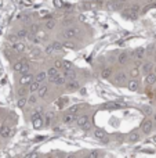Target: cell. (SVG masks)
Returning a JSON list of instances; mask_svg holds the SVG:
<instances>
[{"mask_svg":"<svg viewBox=\"0 0 156 158\" xmlns=\"http://www.w3.org/2000/svg\"><path fill=\"white\" fill-rule=\"evenodd\" d=\"M52 51H55V50H54V47H52V44H47L46 47H44V54H47V56L52 54Z\"/></svg>","mask_w":156,"mask_h":158,"instance_id":"39","label":"cell"},{"mask_svg":"<svg viewBox=\"0 0 156 158\" xmlns=\"http://www.w3.org/2000/svg\"><path fill=\"white\" fill-rule=\"evenodd\" d=\"M44 26H46L47 31H51V29H54V28H55V20H48Z\"/></svg>","mask_w":156,"mask_h":158,"instance_id":"36","label":"cell"},{"mask_svg":"<svg viewBox=\"0 0 156 158\" xmlns=\"http://www.w3.org/2000/svg\"><path fill=\"white\" fill-rule=\"evenodd\" d=\"M28 158H40V155H39L37 153H33V154H31V155H29Z\"/></svg>","mask_w":156,"mask_h":158,"instance_id":"47","label":"cell"},{"mask_svg":"<svg viewBox=\"0 0 156 158\" xmlns=\"http://www.w3.org/2000/svg\"><path fill=\"white\" fill-rule=\"evenodd\" d=\"M93 136L101 143H108V140H109V139H108V135H106V132H105L104 129H99V128L94 129Z\"/></svg>","mask_w":156,"mask_h":158,"instance_id":"2","label":"cell"},{"mask_svg":"<svg viewBox=\"0 0 156 158\" xmlns=\"http://www.w3.org/2000/svg\"><path fill=\"white\" fill-rule=\"evenodd\" d=\"M50 93V86L47 83H43L40 86V89L37 90V96H39V99H46L47 96Z\"/></svg>","mask_w":156,"mask_h":158,"instance_id":"9","label":"cell"},{"mask_svg":"<svg viewBox=\"0 0 156 158\" xmlns=\"http://www.w3.org/2000/svg\"><path fill=\"white\" fill-rule=\"evenodd\" d=\"M58 74H59V69L55 68V67H51V68L47 69V75H48V79L55 78V76H57Z\"/></svg>","mask_w":156,"mask_h":158,"instance_id":"25","label":"cell"},{"mask_svg":"<svg viewBox=\"0 0 156 158\" xmlns=\"http://www.w3.org/2000/svg\"><path fill=\"white\" fill-rule=\"evenodd\" d=\"M52 3H54V6L58 7V8H61V7H62V1H61V0H54Z\"/></svg>","mask_w":156,"mask_h":158,"instance_id":"45","label":"cell"},{"mask_svg":"<svg viewBox=\"0 0 156 158\" xmlns=\"http://www.w3.org/2000/svg\"><path fill=\"white\" fill-rule=\"evenodd\" d=\"M118 63L122 64V65L127 64L129 63V54L127 53H120L119 56H118Z\"/></svg>","mask_w":156,"mask_h":158,"instance_id":"22","label":"cell"},{"mask_svg":"<svg viewBox=\"0 0 156 158\" xmlns=\"http://www.w3.org/2000/svg\"><path fill=\"white\" fill-rule=\"evenodd\" d=\"M76 123H78V126L80 128H84L87 123H89V115H86V114H82V115L76 116Z\"/></svg>","mask_w":156,"mask_h":158,"instance_id":"13","label":"cell"},{"mask_svg":"<svg viewBox=\"0 0 156 158\" xmlns=\"http://www.w3.org/2000/svg\"><path fill=\"white\" fill-rule=\"evenodd\" d=\"M17 105L20 107V108H25L26 105H28V97H18V100H17Z\"/></svg>","mask_w":156,"mask_h":158,"instance_id":"28","label":"cell"},{"mask_svg":"<svg viewBox=\"0 0 156 158\" xmlns=\"http://www.w3.org/2000/svg\"><path fill=\"white\" fill-rule=\"evenodd\" d=\"M26 60H24V58H22V60H20V61H17L15 64H14V65H13V69H14V71H15V72H20V71H21V68H22V65H24V63H25Z\"/></svg>","mask_w":156,"mask_h":158,"instance_id":"33","label":"cell"},{"mask_svg":"<svg viewBox=\"0 0 156 158\" xmlns=\"http://www.w3.org/2000/svg\"><path fill=\"white\" fill-rule=\"evenodd\" d=\"M33 80H35V76H33V75L29 72V74L21 75V78L18 79V85H20V86H26V87H28V86H29V83H31V82H33Z\"/></svg>","mask_w":156,"mask_h":158,"instance_id":"3","label":"cell"},{"mask_svg":"<svg viewBox=\"0 0 156 158\" xmlns=\"http://www.w3.org/2000/svg\"><path fill=\"white\" fill-rule=\"evenodd\" d=\"M130 76L131 78H138L140 76V69H138V67H134V68L130 69Z\"/></svg>","mask_w":156,"mask_h":158,"instance_id":"37","label":"cell"},{"mask_svg":"<svg viewBox=\"0 0 156 158\" xmlns=\"http://www.w3.org/2000/svg\"><path fill=\"white\" fill-rule=\"evenodd\" d=\"M28 93H29V90H28L26 86H20L18 90H17V95H18V97H25Z\"/></svg>","mask_w":156,"mask_h":158,"instance_id":"29","label":"cell"},{"mask_svg":"<svg viewBox=\"0 0 156 158\" xmlns=\"http://www.w3.org/2000/svg\"><path fill=\"white\" fill-rule=\"evenodd\" d=\"M144 57H145V49L144 47L135 49V51L133 53V58H134L135 61H142Z\"/></svg>","mask_w":156,"mask_h":158,"instance_id":"11","label":"cell"},{"mask_svg":"<svg viewBox=\"0 0 156 158\" xmlns=\"http://www.w3.org/2000/svg\"><path fill=\"white\" fill-rule=\"evenodd\" d=\"M116 1H119V3H122V4H123V3H126L127 0H116Z\"/></svg>","mask_w":156,"mask_h":158,"instance_id":"51","label":"cell"},{"mask_svg":"<svg viewBox=\"0 0 156 158\" xmlns=\"http://www.w3.org/2000/svg\"><path fill=\"white\" fill-rule=\"evenodd\" d=\"M99 157H101V150H97V148H95V150L89 151L87 155H86L84 158H99Z\"/></svg>","mask_w":156,"mask_h":158,"instance_id":"26","label":"cell"},{"mask_svg":"<svg viewBox=\"0 0 156 158\" xmlns=\"http://www.w3.org/2000/svg\"><path fill=\"white\" fill-rule=\"evenodd\" d=\"M37 100H39V96H37V93H31L29 97H28V104L35 107V105L37 104Z\"/></svg>","mask_w":156,"mask_h":158,"instance_id":"23","label":"cell"},{"mask_svg":"<svg viewBox=\"0 0 156 158\" xmlns=\"http://www.w3.org/2000/svg\"><path fill=\"white\" fill-rule=\"evenodd\" d=\"M153 125H155L153 119H151V118H146L145 121L141 123L140 132L142 133V135H144V136H146V135H149V133L153 130Z\"/></svg>","mask_w":156,"mask_h":158,"instance_id":"1","label":"cell"},{"mask_svg":"<svg viewBox=\"0 0 156 158\" xmlns=\"http://www.w3.org/2000/svg\"><path fill=\"white\" fill-rule=\"evenodd\" d=\"M14 50L17 53H24L26 50V44L24 42H17L14 43Z\"/></svg>","mask_w":156,"mask_h":158,"instance_id":"24","label":"cell"},{"mask_svg":"<svg viewBox=\"0 0 156 158\" xmlns=\"http://www.w3.org/2000/svg\"><path fill=\"white\" fill-rule=\"evenodd\" d=\"M52 67H55V68H58V69H61L64 67V61H61V60H55L54 61V65Z\"/></svg>","mask_w":156,"mask_h":158,"instance_id":"42","label":"cell"},{"mask_svg":"<svg viewBox=\"0 0 156 158\" xmlns=\"http://www.w3.org/2000/svg\"><path fill=\"white\" fill-rule=\"evenodd\" d=\"M32 125H33V128H35V129H42V128L44 126V121H43V116L32 119Z\"/></svg>","mask_w":156,"mask_h":158,"instance_id":"19","label":"cell"},{"mask_svg":"<svg viewBox=\"0 0 156 158\" xmlns=\"http://www.w3.org/2000/svg\"><path fill=\"white\" fill-rule=\"evenodd\" d=\"M156 83V74L151 72V74L145 75V85L146 86H153Z\"/></svg>","mask_w":156,"mask_h":158,"instance_id":"15","label":"cell"},{"mask_svg":"<svg viewBox=\"0 0 156 158\" xmlns=\"http://www.w3.org/2000/svg\"><path fill=\"white\" fill-rule=\"evenodd\" d=\"M153 68H155V64L151 63V61H146V63L142 64V67H141V72L148 75V74H151L152 71H153Z\"/></svg>","mask_w":156,"mask_h":158,"instance_id":"12","label":"cell"},{"mask_svg":"<svg viewBox=\"0 0 156 158\" xmlns=\"http://www.w3.org/2000/svg\"><path fill=\"white\" fill-rule=\"evenodd\" d=\"M112 74H113V71H112V68H109V67H106V68H104L102 71H101V78L102 79H111V76H112Z\"/></svg>","mask_w":156,"mask_h":158,"instance_id":"21","label":"cell"},{"mask_svg":"<svg viewBox=\"0 0 156 158\" xmlns=\"http://www.w3.org/2000/svg\"><path fill=\"white\" fill-rule=\"evenodd\" d=\"M40 86H42V83H39L37 80H33V82L29 83L28 90H29V93H37V90L40 89Z\"/></svg>","mask_w":156,"mask_h":158,"instance_id":"17","label":"cell"},{"mask_svg":"<svg viewBox=\"0 0 156 158\" xmlns=\"http://www.w3.org/2000/svg\"><path fill=\"white\" fill-rule=\"evenodd\" d=\"M126 85H127V89L130 90V92H137V90L140 89V82H138V79H135V78H130Z\"/></svg>","mask_w":156,"mask_h":158,"instance_id":"8","label":"cell"},{"mask_svg":"<svg viewBox=\"0 0 156 158\" xmlns=\"http://www.w3.org/2000/svg\"><path fill=\"white\" fill-rule=\"evenodd\" d=\"M11 135V128L7 126V125H3V126H0V137H8Z\"/></svg>","mask_w":156,"mask_h":158,"instance_id":"18","label":"cell"},{"mask_svg":"<svg viewBox=\"0 0 156 158\" xmlns=\"http://www.w3.org/2000/svg\"><path fill=\"white\" fill-rule=\"evenodd\" d=\"M127 80H129V79H127V75H126L125 72H118L113 78V83L116 85V86H122V85L127 83Z\"/></svg>","mask_w":156,"mask_h":158,"instance_id":"5","label":"cell"},{"mask_svg":"<svg viewBox=\"0 0 156 158\" xmlns=\"http://www.w3.org/2000/svg\"><path fill=\"white\" fill-rule=\"evenodd\" d=\"M64 76L66 78V80H72V79H76V71L75 69H65L64 71Z\"/></svg>","mask_w":156,"mask_h":158,"instance_id":"20","label":"cell"},{"mask_svg":"<svg viewBox=\"0 0 156 158\" xmlns=\"http://www.w3.org/2000/svg\"><path fill=\"white\" fill-rule=\"evenodd\" d=\"M29 71H31V64L28 63V61H25V63H24V65H22L21 71H20V74H21V75L29 74Z\"/></svg>","mask_w":156,"mask_h":158,"instance_id":"31","label":"cell"},{"mask_svg":"<svg viewBox=\"0 0 156 158\" xmlns=\"http://www.w3.org/2000/svg\"><path fill=\"white\" fill-rule=\"evenodd\" d=\"M8 40H10V42L14 44V43H17L18 40H20V37H18V35H17V33H13V35H10V36H8Z\"/></svg>","mask_w":156,"mask_h":158,"instance_id":"41","label":"cell"},{"mask_svg":"<svg viewBox=\"0 0 156 158\" xmlns=\"http://www.w3.org/2000/svg\"><path fill=\"white\" fill-rule=\"evenodd\" d=\"M73 121H76V115H73V114H71V112H65V114L62 115V122L64 123L69 125V123H72Z\"/></svg>","mask_w":156,"mask_h":158,"instance_id":"16","label":"cell"},{"mask_svg":"<svg viewBox=\"0 0 156 158\" xmlns=\"http://www.w3.org/2000/svg\"><path fill=\"white\" fill-rule=\"evenodd\" d=\"M43 121H44V126L48 128V126H51V123L52 121H54V112L52 111H47V112H44L43 114Z\"/></svg>","mask_w":156,"mask_h":158,"instance_id":"10","label":"cell"},{"mask_svg":"<svg viewBox=\"0 0 156 158\" xmlns=\"http://www.w3.org/2000/svg\"><path fill=\"white\" fill-rule=\"evenodd\" d=\"M138 140H140V133L138 132H133V133L129 135V142L135 143V142H138Z\"/></svg>","mask_w":156,"mask_h":158,"instance_id":"32","label":"cell"},{"mask_svg":"<svg viewBox=\"0 0 156 158\" xmlns=\"http://www.w3.org/2000/svg\"><path fill=\"white\" fill-rule=\"evenodd\" d=\"M72 68H73V65L71 61H64V67H62L64 71H65V69H72Z\"/></svg>","mask_w":156,"mask_h":158,"instance_id":"43","label":"cell"},{"mask_svg":"<svg viewBox=\"0 0 156 158\" xmlns=\"http://www.w3.org/2000/svg\"><path fill=\"white\" fill-rule=\"evenodd\" d=\"M65 158H78V155H76V154H73V153H71V154H66Z\"/></svg>","mask_w":156,"mask_h":158,"instance_id":"46","label":"cell"},{"mask_svg":"<svg viewBox=\"0 0 156 158\" xmlns=\"http://www.w3.org/2000/svg\"><path fill=\"white\" fill-rule=\"evenodd\" d=\"M65 89L66 92H78L80 89V83H79L78 79H72V80H68L65 85Z\"/></svg>","mask_w":156,"mask_h":158,"instance_id":"7","label":"cell"},{"mask_svg":"<svg viewBox=\"0 0 156 158\" xmlns=\"http://www.w3.org/2000/svg\"><path fill=\"white\" fill-rule=\"evenodd\" d=\"M64 47H71V49H73V44H72V43H66V42H65V43H64Z\"/></svg>","mask_w":156,"mask_h":158,"instance_id":"48","label":"cell"},{"mask_svg":"<svg viewBox=\"0 0 156 158\" xmlns=\"http://www.w3.org/2000/svg\"><path fill=\"white\" fill-rule=\"evenodd\" d=\"M153 122L156 123V112H155V115H153Z\"/></svg>","mask_w":156,"mask_h":158,"instance_id":"52","label":"cell"},{"mask_svg":"<svg viewBox=\"0 0 156 158\" xmlns=\"http://www.w3.org/2000/svg\"><path fill=\"white\" fill-rule=\"evenodd\" d=\"M142 112H144V115H146V116L153 115V110H152L151 105H144V107H142Z\"/></svg>","mask_w":156,"mask_h":158,"instance_id":"34","label":"cell"},{"mask_svg":"<svg viewBox=\"0 0 156 158\" xmlns=\"http://www.w3.org/2000/svg\"><path fill=\"white\" fill-rule=\"evenodd\" d=\"M72 24V20H64V25H71Z\"/></svg>","mask_w":156,"mask_h":158,"instance_id":"49","label":"cell"},{"mask_svg":"<svg viewBox=\"0 0 156 158\" xmlns=\"http://www.w3.org/2000/svg\"><path fill=\"white\" fill-rule=\"evenodd\" d=\"M78 28H75V26H69V28H66L65 31L62 32V36L65 37V39H73V37L78 36Z\"/></svg>","mask_w":156,"mask_h":158,"instance_id":"6","label":"cell"},{"mask_svg":"<svg viewBox=\"0 0 156 158\" xmlns=\"http://www.w3.org/2000/svg\"><path fill=\"white\" fill-rule=\"evenodd\" d=\"M80 95H86V89H80Z\"/></svg>","mask_w":156,"mask_h":158,"instance_id":"50","label":"cell"},{"mask_svg":"<svg viewBox=\"0 0 156 158\" xmlns=\"http://www.w3.org/2000/svg\"><path fill=\"white\" fill-rule=\"evenodd\" d=\"M48 82H50V83H52V85H55V86H58V87H59V86H65L68 80H66V78L64 76V74H58L57 76H55V78L48 79Z\"/></svg>","mask_w":156,"mask_h":158,"instance_id":"4","label":"cell"},{"mask_svg":"<svg viewBox=\"0 0 156 158\" xmlns=\"http://www.w3.org/2000/svg\"><path fill=\"white\" fill-rule=\"evenodd\" d=\"M42 53L43 51L39 47H33V49H31V50H29V56H31V57H33V58H36V57H40V56H42Z\"/></svg>","mask_w":156,"mask_h":158,"instance_id":"27","label":"cell"},{"mask_svg":"<svg viewBox=\"0 0 156 158\" xmlns=\"http://www.w3.org/2000/svg\"><path fill=\"white\" fill-rule=\"evenodd\" d=\"M17 35H18V37H20V39H25V37H28L29 32L26 31V29H20V31L17 32Z\"/></svg>","mask_w":156,"mask_h":158,"instance_id":"38","label":"cell"},{"mask_svg":"<svg viewBox=\"0 0 156 158\" xmlns=\"http://www.w3.org/2000/svg\"><path fill=\"white\" fill-rule=\"evenodd\" d=\"M130 10L133 11V13H138V11H140V6H138V4L131 6V7H130Z\"/></svg>","mask_w":156,"mask_h":158,"instance_id":"44","label":"cell"},{"mask_svg":"<svg viewBox=\"0 0 156 158\" xmlns=\"http://www.w3.org/2000/svg\"><path fill=\"white\" fill-rule=\"evenodd\" d=\"M47 79H48V75H47V71H40V72H37L35 75V80H37L39 83H44Z\"/></svg>","mask_w":156,"mask_h":158,"instance_id":"14","label":"cell"},{"mask_svg":"<svg viewBox=\"0 0 156 158\" xmlns=\"http://www.w3.org/2000/svg\"><path fill=\"white\" fill-rule=\"evenodd\" d=\"M51 44H52V47H54L55 51H58V50H62V47H64V44L61 42H52Z\"/></svg>","mask_w":156,"mask_h":158,"instance_id":"40","label":"cell"},{"mask_svg":"<svg viewBox=\"0 0 156 158\" xmlns=\"http://www.w3.org/2000/svg\"><path fill=\"white\" fill-rule=\"evenodd\" d=\"M48 158H51V157H48Z\"/></svg>","mask_w":156,"mask_h":158,"instance_id":"53","label":"cell"},{"mask_svg":"<svg viewBox=\"0 0 156 158\" xmlns=\"http://www.w3.org/2000/svg\"><path fill=\"white\" fill-rule=\"evenodd\" d=\"M120 105L118 103H108V104H105L102 108L104 110H116V108H119Z\"/></svg>","mask_w":156,"mask_h":158,"instance_id":"35","label":"cell"},{"mask_svg":"<svg viewBox=\"0 0 156 158\" xmlns=\"http://www.w3.org/2000/svg\"><path fill=\"white\" fill-rule=\"evenodd\" d=\"M80 110H82V107L78 104H75V105H71V107L68 108V112H71L73 115H78L79 112H80Z\"/></svg>","mask_w":156,"mask_h":158,"instance_id":"30","label":"cell"}]
</instances>
